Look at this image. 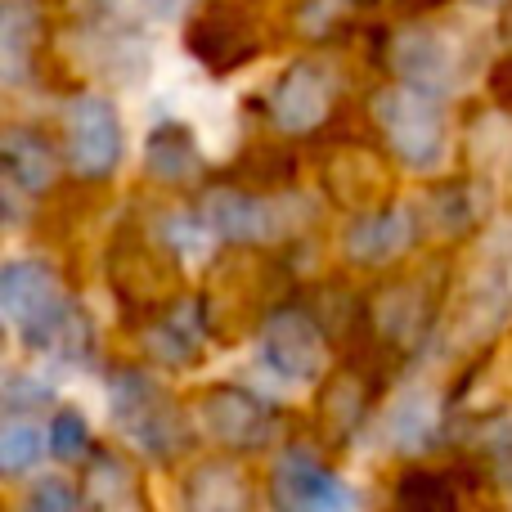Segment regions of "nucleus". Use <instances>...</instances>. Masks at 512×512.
Listing matches in <instances>:
<instances>
[{
  "mask_svg": "<svg viewBox=\"0 0 512 512\" xmlns=\"http://www.w3.org/2000/svg\"><path fill=\"white\" fill-rule=\"evenodd\" d=\"M373 117H378L382 135H387L391 153L405 162L409 171H432L450 153V117H445L441 99L432 90L418 86H387L373 99Z\"/></svg>",
  "mask_w": 512,
  "mask_h": 512,
  "instance_id": "obj_1",
  "label": "nucleus"
},
{
  "mask_svg": "<svg viewBox=\"0 0 512 512\" xmlns=\"http://www.w3.org/2000/svg\"><path fill=\"white\" fill-rule=\"evenodd\" d=\"M104 270L122 306H135L144 315H167L171 306H180V265L171 261V252L153 248L140 230H117Z\"/></svg>",
  "mask_w": 512,
  "mask_h": 512,
  "instance_id": "obj_2",
  "label": "nucleus"
},
{
  "mask_svg": "<svg viewBox=\"0 0 512 512\" xmlns=\"http://www.w3.org/2000/svg\"><path fill=\"white\" fill-rule=\"evenodd\" d=\"M113 423L135 450L153 454V459H171L185 450V418H180L176 400L144 373L113 378Z\"/></svg>",
  "mask_w": 512,
  "mask_h": 512,
  "instance_id": "obj_3",
  "label": "nucleus"
},
{
  "mask_svg": "<svg viewBox=\"0 0 512 512\" xmlns=\"http://www.w3.org/2000/svg\"><path fill=\"white\" fill-rule=\"evenodd\" d=\"M0 310L27 342H54L59 328L72 319L63 283L41 261H9L0 274Z\"/></svg>",
  "mask_w": 512,
  "mask_h": 512,
  "instance_id": "obj_4",
  "label": "nucleus"
},
{
  "mask_svg": "<svg viewBox=\"0 0 512 512\" xmlns=\"http://www.w3.org/2000/svg\"><path fill=\"white\" fill-rule=\"evenodd\" d=\"M185 45L207 72L225 77V72L248 68L261 54V27H256L252 9H243L239 0H212L185 27Z\"/></svg>",
  "mask_w": 512,
  "mask_h": 512,
  "instance_id": "obj_5",
  "label": "nucleus"
},
{
  "mask_svg": "<svg viewBox=\"0 0 512 512\" xmlns=\"http://www.w3.org/2000/svg\"><path fill=\"white\" fill-rule=\"evenodd\" d=\"M261 360L270 373H279L292 387H306L328 369L324 328L310 310H274L261 328Z\"/></svg>",
  "mask_w": 512,
  "mask_h": 512,
  "instance_id": "obj_6",
  "label": "nucleus"
},
{
  "mask_svg": "<svg viewBox=\"0 0 512 512\" xmlns=\"http://www.w3.org/2000/svg\"><path fill=\"white\" fill-rule=\"evenodd\" d=\"M198 418H203L207 436L225 450H261L270 445L274 427H279V414L274 405H265L256 391H243V387H216L198 400Z\"/></svg>",
  "mask_w": 512,
  "mask_h": 512,
  "instance_id": "obj_7",
  "label": "nucleus"
},
{
  "mask_svg": "<svg viewBox=\"0 0 512 512\" xmlns=\"http://www.w3.org/2000/svg\"><path fill=\"white\" fill-rule=\"evenodd\" d=\"M122 158V122L113 99L81 95L68 108V162L81 180H99Z\"/></svg>",
  "mask_w": 512,
  "mask_h": 512,
  "instance_id": "obj_8",
  "label": "nucleus"
},
{
  "mask_svg": "<svg viewBox=\"0 0 512 512\" xmlns=\"http://www.w3.org/2000/svg\"><path fill=\"white\" fill-rule=\"evenodd\" d=\"M333 95H337V72L324 59H297L274 86L270 117L274 126H283L292 135L315 131L328 117V108H333Z\"/></svg>",
  "mask_w": 512,
  "mask_h": 512,
  "instance_id": "obj_9",
  "label": "nucleus"
},
{
  "mask_svg": "<svg viewBox=\"0 0 512 512\" xmlns=\"http://www.w3.org/2000/svg\"><path fill=\"white\" fill-rule=\"evenodd\" d=\"M270 495L279 512H355V495L342 477L319 468L310 454L279 459L270 481Z\"/></svg>",
  "mask_w": 512,
  "mask_h": 512,
  "instance_id": "obj_10",
  "label": "nucleus"
},
{
  "mask_svg": "<svg viewBox=\"0 0 512 512\" xmlns=\"http://www.w3.org/2000/svg\"><path fill=\"white\" fill-rule=\"evenodd\" d=\"M418 239V221L409 207H378V212H360L342 234V252L355 265H387L405 256Z\"/></svg>",
  "mask_w": 512,
  "mask_h": 512,
  "instance_id": "obj_11",
  "label": "nucleus"
},
{
  "mask_svg": "<svg viewBox=\"0 0 512 512\" xmlns=\"http://www.w3.org/2000/svg\"><path fill=\"white\" fill-rule=\"evenodd\" d=\"M203 221H207V230L230 243H265L274 234H283L279 212L261 194L239 189V185H221L212 194H203Z\"/></svg>",
  "mask_w": 512,
  "mask_h": 512,
  "instance_id": "obj_12",
  "label": "nucleus"
},
{
  "mask_svg": "<svg viewBox=\"0 0 512 512\" xmlns=\"http://www.w3.org/2000/svg\"><path fill=\"white\" fill-rule=\"evenodd\" d=\"M391 63H396V72L405 77V86L432 90V95L450 90V81H454V50H450V41L436 32L400 36V41L391 45Z\"/></svg>",
  "mask_w": 512,
  "mask_h": 512,
  "instance_id": "obj_13",
  "label": "nucleus"
},
{
  "mask_svg": "<svg viewBox=\"0 0 512 512\" xmlns=\"http://www.w3.org/2000/svg\"><path fill=\"white\" fill-rule=\"evenodd\" d=\"M0 162H5L9 185L27 189V194H41L54 185V153L50 140L27 126H9L5 140H0Z\"/></svg>",
  "mask_w": 512,
  "mask_h": 512,
  "instance_id": "obj_14",
  "label": "nucleus"
},
{
  "mask_svg": "<svg viewBox=\"0 0 512 512\" xmlns=\"http://www.w3.org/2000/svg\"><path fill=\"white\" fill-rule=\"evenodd\" d=\"M144 167H149L153 180L185 185V180H194L203 171V153H198V140L180 122H162L144 144Z\"/></svg>",
  "mask_w": 512,
  "mask_h": 512,
  "instance_id": "obj_15",
  "label": "nucleus"
},
{
  "mask_svg": "<svg viewBox=\"0 0 512 512\" xmlns=\"http://www.w3.org/2000/svg\"><path fill=\"white\" fill-rule=\"evenodd\" d=\"M324 180H328V194H333L337 203L360 207V212H369V203L382 189V171L373 167L369 149H360V144H346L342 153H333Z\"/></svg>",
  "mask_w": 512,
  "mask_h": 512,
  "instance_id": "obj_16",
  "label": "nucleus"
},
{
  "mask_svg": "<svg viewBox=\"0 0 512 512\" xmlns=\"http://www.w3.org/2000/svg\"><path fill=\"white\" fill-rule=\"evenodd\" d=\"M396 512H463L454 472L414 468L396 481Z\"/></svg>",
  "mask_w": 512,
  "mask_h": 512,
  "instance_id": "obj_17",
  "label": "nucleus"
},
{
  "mask_svg": "<svg viewBox=\"0 0 512 512\" xmlns=\"http://www.w3.org/2000/svg\"><path fill=\"white\" fill-rule=\"evenodd\" d=\"M185 504H189V512H248L252 499L234 468H203L189 477Z\"/></svg>",
  "mask_w": 512,
  "mask_h": 512,
  "instance_id": "obj_18",
  "label": "nucleus"
},
{
  "mask_svg": "<svg viewBox=\"0 0 512 512\" xmlns=\"http://www.w3.org/2000/svg\"><path fill=\"white\" fill-rule=\"evenodd\" d=\"M36 41H41V18L27 0H9L5 18H0V54H5V72L9 81H23L27 59L36 54Z\"/></svg>",
  "mask_w": 512,
  "mask_h": 512,
  "instance_id": "obj_19",
  "label": "nucleus"
},
{
  "mask_svg": "<svg viewBox=\"0 0 512 512\" xmlns=\"http://www.w3.org/2000/svg\"><path fill=\"white\" fill-rule=\"evenodd\" d=\"M198 333H203V306H189L180 319V306H171L158 324L149 328V346L167 364H189L198 351Z\"/></svg>",
  "mask_w": 512,
  "mask_h": 512,
  "instance_id": "obj_20",
  "label": "nucleus"
},
{
  "mask_svg": "<svg viewBox=\"0 0 512 512\" xmlns=\"http://www.w3.org/2000/svg\"><path fill=\"white\" fill-rule=\"evenodd\" d=\"M292 176H297V158H292L288 149H279V144H256V149H248L239 158V167H234L239 189H252V194L292 185Z\"/></svg>",
  "mask_w": 512,
  "mask_h": 512,
  "instance_id": "obj_21",
  "label": "nucleus"
},
{
  "mask_svg": "<svg viewBox=\"0 0 512 512\" xmlns=\"http://www.w3.org/2000/svg\"><path fill=\"white\" fill-rule=\"evenodd\" d=\"M90 512H140V495L135 481L113 454H99L95 472H90Z\"/></svg>",
  "mask_w": 512,
  "mask_h": 512,
  "instance_id": "obj_22",
  "label": "nucleus"
},
{
  "mask_svg": "<svg viewBox=\"0 0 512 512\" xmlns=\"http://www.w3.org/2000/svg\"><path fill=\"white\" fill-rule=\"evenodd\" d=\"M41 450H45V432L36 423H23V418H14V423L0 432V468H5V472L36 468Z\"/></svg>",
  "mask_w": 512,
  "mask_h": 512,
  "instance_id": "obj_23",
  "label": "nucleus"
},
{
  "mask_svg": "<svg viewBox=\"0 0 512 512\" xmlns=\"http://www.w3.org/2000/svg\"><path fill=\"white\" fill-rule=\"evenodd\" d=\"M86 445H90L86 418H81L77 409H59V414H54V423H50V450H54V459L72 463V459H81V454H86Z\"/></svg>",
  "mask_w": 512,
  "mask_h": 512,
  "instance_id": "obj_24",
  "label": "nucleus"
},
{
  "mask_svg": "<svg viewBox=\"0 0 512 512\" xmlns=\"http://www.w3.org/2000/svg\"><path fill=\"white\" fill-rule=\"evenodd\" d=\"M432 212H436V225H441L445 234H463L472 225V216H477V207H472V194L463 185H445L441 194H436Z\"/></svg>",
  "mask_w": 512,
  "mask_h": 512,
  "instance_id": "obj_25",
  "label": "nucleus"
},
{
  "mask_svg": "<svg viewBox=\"0 0 512 512\" xmlns=\"http://www.w3.org/2000/svg\"><path fill=\"white\" fill-rule=\"evenodd\" d=\"M432 432V414H427V396H405L391 414V441L396 445H414L418 436Z\"/></svg>",
  "mask_w": 512,
  "mask_h": 512,
  "instance_id": "obj_26",
  "label": "nucleus"
},
{
  "mask_svg": "<svg viewBox=\"0 0 512 512\" xmlns=\"http://www.w3.org/2000/svg\"><path fill=\"white\" fill-rule=\"evenodd\" d=\"M23 512H81L77 508V495H72L68 481H36L32 495H27Z\"/></svg>",
  "mask_w": 512,
  "mask_h": 512,
  "instance_id": "obj_27",
  "label": "nucleus"
},
{
  "mask_svg": "<svg viewBox=\"0 0 512 512\" xmlns=\"http://www.w3.org/2000/svg\"><path fill=\"white\" fill-rule=\"evenodd\" d=\"M490 86H495V99L512 113V54L504 63H495V72H490Z\"/></svg>",
  "mask_w": 512,
  "mask_h": 512,
  "instance_id": "obj_28",
  "label": "nucleus"
},
{
  "mask_svg": "<svg viewBox=\"0 0 512 512\" xmlns=\"http://www.w3.org/2000/svg\"><path fill=\"white\" fill-rule=\"evenodd\" d=\"M445 0H396V9L405 18H423V14H436V9H441Z\"/></svg>",
  "mask_w": 512,
  "mask_h": 512,
  "instance_id": "obj_29",
  "label": "nucleus"
},
{
  "mask_svg": "<svg viewBox=\"0 0 512 512\" xmlns=\"http://www.w3.org/2000/svg\"><path fill=\"white\" fill-rule=\"evenodd\" d=\"M194 0H144V9H149L153 18H176L180 9H189Z\"/></svg>",
  "mask_w": 512,
  "mask_h": 512,
  "instance_id": "obj_30",
  "label": "nucleus"
},
{
  "mask_svg": "<svg viewBox=\"0 0 512 512\" xmlns=\"http://www.w3.org/2000/svg\"><path fill=\"white\" fill-rule=\"evenodd\" d=\"M477 5H486V9H504L508 0H477Z\"/></svg>",
  "mask_w": 512,
  "mask_h": 512,
  "instance_id": "obj_31",
  "label": "nucleus"
},
{
  "mask_svg": "<svg viewBox=\"0 0 512 512\" xmlns=\"http://www.w3.org/2000/svg\"><path fill=\"white\" fill-rule=\"evenodd\" d=\"M355 5H360V9H364V5H373V0H355Z\"/></svg>",
  "mask_w": 512,
  "mask_h": 512,
  "instance_id": "obj_32",
  "label": "nucleus"
}]
</instances>
